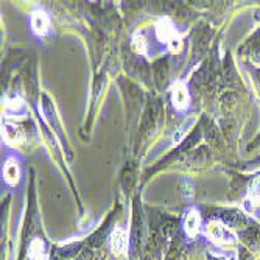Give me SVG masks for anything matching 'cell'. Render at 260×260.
<instances>
[{
	"label": "cell",
	"mask_w": 260,
	"mask_h": 260,
	"mask_svg": "<svg viewBox=\"0 0 260 260\" xmlns=\"http://www.w3.org/2000/svg\"><path fill=\"white\" fill-rule=\"evenodd\" d=\"M154 31H156V38L169 45V49L173 53H178L182 47V38L176 28V25L173 23V20L170 17H160L156 25H154Z\"/></svg>",
	"instance_id": "1"
},
{
	"label": "cell",
	"mask_w": 260,
	"mask_h": 260,
	"mask_svg": "<svg viewBox=\"0 0 260 260\" xmlns=\"http://www.w3.org/2000/svg\"><path fill=\"white\" fill-rule=\"evenodd\" d=\"M4 179L8 185H16L20 181V167L14 157H10L4 165Z\"/></svg>",
	"instance_id": "8"
},
{
	"label": "cell",
	"mask_w": 260,
	"mask_h": 260,
	"mask_svg": "<svg viewBox=\"0 0 260 260\" xmlns=\"http://www.w3.org/2000/svg\"><path fill=\"white\" fill-rule=\"evenodd\" d=\"M5 108L11 112H19L23 108V100L19 97H13V99H5Z\"/></svg>",
	"instance_id": "12"
},
{
	"label": "cell",
	"mask_w": 260,
	"mask_h": 260,
	"mask_svg": "<svg viewBox=\"0 0 260 260\" xmlns=\"http://www.w3.org/2000/svg\"><path fill=\"white\" fill-rule=\"evenodd\" d=\"M133 49L140 53V55H145L147 50H148V42H147V38L142 31H137L133 38Z\"/></svg>",
	"instance_id": "11"
},
{
	"label": "cell",
	"mask_w": 260,
	"mask_h": 260,
	"mask_svg": "<svg viewBox=\"0 0 260 260\" xmlns=\"http://www.w3.org/2000/svg\"><path fill=\"white\" fill-rule=\"evenodd\" d=\"M31 30L38 36H44L50 30V17L44 10H36L31 13Z\"/></svg>",
	"instance_id": "5"
},
{
	"label": "cell",
	"mask_w": 260,
	"mask_h": 260,
	"mask_svg": "<svg viewBox=\"0 0 260 260\" xmlns=\"http://www.w3.org/2000/svg\"><path fill=\"white\" fill-rule=\"evenodd\" d=\"M184 231L190 239H195L197 235L201 231V215L198 209L190 207L185 212V217H184Z\"/></svg>",
	"instance_id": "4"
},
{
	"label": "cell",
	"mask_w": 260,
	"mask_h": 260,
	"mask_svg": "<svg viewBox=\"0 0 260 260\" xmlns=\"http://www.w3.org/2000/svg\"><path fill=\"white\" fill-rule=\"evenodd\" d=\"M246 203L252 209L260 204V176L254 178L252 182L249 184L248 195H246Z\"/></svg>",
	"instance_id": "9"
},
{
	"label": "cell",
	"mask_w": 260,
	"mask_h": 260,
	"mask_svg": "<svg viewBox=\"0 0 260 260\" xmlns=\"http://www.w3.org/2000/svg\"><path fill=\"white\" fill-rule=\"evenodd\" d=\"M206 235L217 245H232V243H235V235L232 234V231L224 223H221L218 220H212L206 226Z\"/></svg>",
	"instance_id": "2"
},
{
	"label": "cell",
	"mask_w": 260,
	"mask_h": 260,
	"mask_svg": "<svg viewBox=\"0 0 260 260\" xmlns=\"http://www.w3.org/2000/svg\"><path fill=\"white\" fill-rule=\"evenodd\" d=\"M172 103L178 111H185L188 108L190 93H188V87L184 81H176L172 86Z\"/></svg>",
	"instance_id": "3"
},
{
	"label": "cell",
	"mask_w": 260,
	"mask_h": 260,
	"mask_svg": "<svg viewBox=\"0 0 260 260\" xmlns=\"http://www.w3.org/2000/svg\"><path fill=\"white\" fill-rule=\"evenodd\" d=\"M30 258L31 260H47V252H45V246L44 242L41 239H35L30 243Z\"/></svg>",
	"instance_id": "10"
},
{
	"label": "cell",
	"mask_w": 260,
	"mask_h": 260,
	"mask_svg": "<svg viewBox=\"0 0 260 260\" xmlns=\"http://www.w3.org/2000/svg\"><path fill=\"white\" fill-rule=\"evenodd\" d=\"M2 136H4L7 144L13 145V147H17V145H20V144L25 142V134H23L22 128L17 126L16 123H11V122H7L4 125Z\"/></svg>",
	"instance_id": "6"
},
{
	"label": "cell",
	"mask_w": 260,
	"mask_h": 260,
	"mask_svg": "<svg viewBox=\"0 0 260 260\" xmlns=\"http://www.w3.org/2000/svg\"><path fill=\"white\" fill-rule=\"evenodd\" d=\"M109 245L111 251L117 255H120L126 251L128 248V237H126V231L122 228H115L109 237Z\"/></svg>",
	"instance_id": "7"
}]
</instances>
